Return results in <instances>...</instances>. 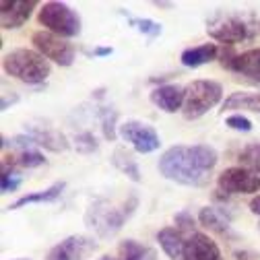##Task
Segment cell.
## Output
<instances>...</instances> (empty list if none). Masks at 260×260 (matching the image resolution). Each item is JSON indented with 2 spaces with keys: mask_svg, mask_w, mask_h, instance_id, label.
Segmentation results:
<instances>
[{
  "mask_svg": "<svg viewBox=\"0 0 260 260\" xmlns=\"http://www.w3.org/2000/svg\"><path fill=\"white\" fill-rule=\"evenodd\" d=\"M223 110H248L260 114V93L236 91L223 102Z\"/></svg>",
  "mask_w": 260,
  "mask_h": 260,
  "instance_id": "ffe728a7",
  "label": "cell"
},
{
  "mask_svg": "<svg viewBox=\"0 0 260 260\" xmlns=\"http://www.w3.org/2000/svg\"><path fill=\"white\" fill-rule=\"evenodd\" d=\"M112 164L122 172L126 174L133 182H141V170H139V164H137V159L133 157V153L126 151V149H116L114 155H112Z\"/></svg>",
  "mask_w": 260,
  "mask_h": 260,
  "instance_id": "44dd1931",
  "label": "cell"
},
{
  "mask_svg": "<svg viewBox=\"0 0 260 260\" xmlns=\"http://www.w3.org/2000/svg\"><path fill=\"white\" fill-rule=\"evenodd\" d=\"M91 250H95L93 240L85 236H71L67 240H62L60 244H56L44 260H81Z\"/></svg>",
  "mask_w": 260,
  "mask_h": 260,
  "instance_id": "30bf717a",
  "label": "cell"
},
{
  "mask_svg": "<svg viewBox=\"0 0 260 260\" xmlns=\"http://www.w3.org/2000/svg\"><path fill=\"white\" fill-rule=\"evenodd\" d=\"M114 122H116V112H110V110L104 108V112H102V124H104V137L108 141H114L116 139V126H114Z\"/></svg>",
  "mask_w": 260,
  "mask_h": 260,
  "instance_id": "4316f807",
  "label": "cell"
},
{
  "mask_svg": "<svg viewBox=\"0 0 260 260\" xmlns=\"http://www.w3.org/2000/svg\"><path fill=\"white\" fill-rule=\"evenodd\" d=\"M40 25H44L50 34L60 38H75L81 34L79 15L64 3H46L38 15Z\"/></svg>",
  "mask_w": 260,
  "mask_h": 260,
  "instance_id": "5b68a950",
  "label": "cell"
},
{
  "mask_svg": "<svg viewBox=\"0 0 260 260\" xmlns=\"http://www.w3.org/2000/svg\"><path fill=\"white\" fill-rule=\"evenodd\" d=\"M184 260H223V256L217 242H213L207 234L194 232L184 244Z\"/></svg>",
  "mask_w": 260,
  "mask_h": 260,
  "instance_id": "7c38bea8",
  "label": "cell"
},
{
  "mask_svg": "<svg viewBox=\"0 0 260 260\" xmlns=\"http://www.w3.org/2000/svg\"><path fill=\"white\" fill-rule=\"evenodd\" d=\"M207 34L213 40H217V42H221L225 46H234V44L244 42L248 38V25L238 15H223V13H219L209 23Z\"/></svg>",
  "mask_w": 260,
  "mask_h": 260,
  "instance_id": "ba28073f",
  "label": "cell"
},
{
  "mask_svg": "<svg viewBox=\"0 0 260 260\" xmlns=\"http://www.w3.org/2000/svg\"><path fill=\"white\" fill-rule=\"evenodd\" d=\"M100 260H114V258H110V256H104V258H100Z\"/></svg>",
  "mask_w": 260,
  "mask_h": 260,
  "instance_id": "836d02e7",
  "label": "cell"
},
{
  "mask_svg": "<svg viewBox=\"0 0 260 260\" xmlns=\"http://www.w3.org/2000/svg\"><path fill=\"white\" fill-rule=\"evenodd\" d=\"M75 143H77V149H79L81 153H91V151L97 149V141H95V137H93L91 133L79 135V137L75 139Z\"/></svg>",
  "mask_w": 260,
  "mask_h": 260,
  "instance_id": "f1b7e54d",
  "label": "cell"
},
{
  "mask_svg": "<svg viewBox=\"0 0 260 260\" xmlns=\"http://www.w3.org/2000/svg\"><path fill=\"white\" fill-rule=\"evenodd\" d=\"M176 225L180 227V230H184V232H192V230H194V219H192L190 213L182 211V213L176 215ZM192 234H194V232H192Z\"/></svg>",
  "mask_w": 260,
  "mask_h": 260,
  "instance_id": "f546056e",
  "label": "cell"
},
{
  "mask_svg": "<svg viewBox=\"0 0 260 260\" xmlns=\"http://www.w3.org/2000/svg\"><path fill=\"white\" fill-rule=\"evenodd\" d=\"M258 232H260V223H258Z\"/></svg>",
  "mask_w": 260,
  "mask_h": 260,
  "instance_id": "e575fe53",
  "label": "cell"
},
{
  "mask_svg": "<svg viewBox=\"0 0 260 260\" xmlns=\"http://www.w3.org/2000/svg\"><path fill=\"white\" fill-rule=\"evenodd\" d=\"M184 97H186V87H180V85H161L157 89L151 91V102L164 110L166 114H176L178 110L184 108Z\"/></svg>",
  "mask_w": 260,
  "mask_h": 260,
  "instance_id": "4fadbf2b",
  "label": "cell"
},
{
  "mask_svg": "<svg viewBox=\"0 0 260 260\" xmlns=\"http://www.w3.org/2000/svg\"><path fill=\"white\" fill-rule=\"evenodd\" d=\"M114 50L112 48H95L93 50V56H110Z\"/></svg>",
  "mask_w": 260,
  "mask_h": 260,
  "instance_id": "1f68e13d",
  "label": "cell"
},
{
  "mask_svg": "<svg viewBox=\"0 0 260 260\" xmlns=\"http://www.w3.org/2000/svg\"><path fill=\"white\" fill-rule=\"evenodd\" d=\"M5 159L11 161V166H19V168H27V170L40 168V166L46 164V157H44L42 153L34 151V149H25V151H21V153L15 155V157H5Z\"/></svg>",
  "mask_w": 260,
  "mask_h": 260,
  "instance_id": "603a6c76",
  "label": "cell"
},
{
  "mask_svg": "<svg viewBox=\"0 0 260 260\" xmlns=\"http://www.w3.org/2000/svg\"><path fill=\"white\" fill-rule=\"evenodd\" d=\"M223 100V87L211 79H199L186 85L182 114L186 120H199Z\"/></svg>",
  "mask_w": 260,
  "mask_h": 260,
  "instance_id": "277c9868",
  "label": "cell"
},
{
  "mask_svg": "<svg viewBox=\"0 0 260 260\" xmlns=\"http://www.w3.org/2000/svg\"><path fill=\"white\" fill-rule=\"evenodd\" d=\"M232 71L238 75L260 81V48H252L244 54H238V58L234 60Z\"/></svg>",
  "mask_w": 260,
  "mask_h": 260,
  "instance_id": "ac0fdd59",
  "label": "cell"
},
{
  "mask_svg": "<svg viewBox=\"0 0 260 260\" xmlns=\"http://www.w3.org/2000/svg\"><path fill=\"white\" fill-rule=\"evenodd\" d=\"M240 164L260 176V145H258V143H254V145H250V147H246V149L242 151Z\"/></svg>",
  "mask_w": 260,
  "mask_h": 260,
  "instance_id": "cb8c5ba5",
  "label": "cell"
},
{
  "mask_svg": "<svg viewBox=\"0 0 260 260\" xmlns=\"http://www.w3.org/2000/svg\"><path fill=\"white\" fill-rule=\"evenodd\" d=\"M217 184L227 194H254L260 190V176L244 166H238L223 170L217 178Z\"/></svg>",
  "mask_w": 260,
  "mask_h": 260,
  "instance_id": "9c48e42d",
  "label": "cell"
},
{
  "mask_svg": "<svg viewBox=\"0 0 260 260\" xmlns=\"http://www.w3.org/2000/svg\"><path fill=\"white\" fill-rule=\"evenodd\" d=\"M19 260H23V258H19Z\"/></svg>",
  "mask_w": 260,
  "mask_h": 260,
  "instance_id": "d590c367",
  "label": "cell"
},
{
  "mask_svg": "<svg viewBox=\"0 0 260 260\" xmlns=\"http://www.w3.org/2000/svg\"><path fill=\"white\" fill-rule=\"evenodd\" d=\"M250 211H252L254 215H260V194L250 201Z\"/></svg>",
  "mask_w": 260,
  "mask_h": 260,
  "instance_id": "4dcf8cb0",
  "label": "cell"
},
{
  "mask_svg": "<svg viewBox=\"0 0 260 260\" xmlns=\"http://www.w3.org/2000/svg\"><path fill=\"white\" fill-rule=\"evenodd\" d=\"M23 178L19 172H15L13 168H3V184H0V190H3V194H9V192H15L19 186H21Z\"/></svg>",
  "mask_w": 260,
  "mask_h": 260,
  "instance_id": "d4e9b609",
  "label": "cell"
},
{
  "mask_svg": "<svg viewBox=\"0 0 260 260\" xmlns=\"http://www.w3.org/2000/svg\"><path fill=\"white\" fill-rule=\"evenodd\" d=\"M122 260H157V252L137 240H126L118 248Z\"/></svg>",
  "mask_w": 260,
  "mask_h": 260,
  "instance_id": "7402d4cb",
  "label": "cell"
},
{
  "mask_svg": "<svg viewBox=\"0 0 260 260\" xmlns=\"http://www.w3.org/2000/svg\"><path fill=\"white\" fill-rule=\"evenodd\" d=\"M3 69L7 75L15 77L17 81H23L27 85H42L48 81L52 67L50 60L44 58L38 50L17 48L3 58Z\"/></svg>",
  "mask_w": 260,
  "mask_h": 260,
  "instance_id": "3957f363",
  "label": "cell"
},
{
  "mask_svg": "<svg viewBox=\"0 0 260 260\" xmlns=\"http://www.w3.org/2000/svg\"><path fill=\"white\" fill-rule=\"evenodd\" d=\"M199 221L201 225H205L207 230L219 234V236H225V238H234L232 234V219L227 217L221 209L217 207H203L201 213H199Z\"/></svg>",
  "mask_w": 260,
  "mask_h": 260,
  "instance_id": "5bb4252c",
  "label": "cell"
},
{
  "mask_svg": "<svg viewBox=\"0 0 260 260\" xmlns=\"http://www.w3.org/2000/svg\"><path fill=\"white\" fill-rule=\"evenodd\" d=\"M130 25H133L137 31H141V34L149 36V38L161 36V25L157 21H151V19H130Z\"/></svg>",
  "mask_w": 260,
  "mask_h": 260,
  "instance_id": "484cf974",
  "label": "cell"
},
{
  "mask_svg": "<svg viewBox=\"0 0 260 260\" xmlns=\"http://www.w3.org/2000/svg\"><path fill=\"white\" fill-rule=\"evenodd\" d=\"M29 135L36 139V143H38L40 147H46V149H50V151H54V153L64 151V149L69 147L67 139H64L60 133H56V130H52V128L31 126V128H29Z\"/></svg>",
  "mask_w": 260,
  "mask_h": 260,
  "instance_id": "d6986e66",
  "label": "cell"
},
{
  "mask_svg": "<svg viewBox=\"0 0 260 260\" xmlns=\"http://www.w3.org/2000/svg\"><path fill=\"white\" fill-rule=\"evenodd\" d=\"M36 5V0H3L0 3V25H3V29H17L25 25Z\"/></svg>",
  "mask_w": 260,
  "mask_h": 260,
  "instance_id": "8fae6325",
  "label": "cell"
},
{
  "mask_svg": "<svg viewBox=\"0 0 260 260\" xmlns=\"http://www.w3.org/2000/svg\"><path fill=\"white\" fill-rule=\"evenodd\" d=\"M64 188H67V184L64 182H56L52 184L50 188L46 190H40V192H31V194H25V197H21L19 201H15L9 209L11 211H17V209H23L27 205H40V203H56L60 197H62V192Z\"/></svg>",
  "mask_w": 260,
  "mask_h": 260,
  "instance_id": "2e32d148",
  "label": "cell"
},
{
  "mask_svg": "<svg viewBox=\"0 0 260 260\" xmlns=\"http://www.w3.org/2000/svg\"><path fill=\"white\" fill-rule=\"evenodd\" d=\"M120 137L135 147L139 153H153L161 147V139L157 135V130L145 122L139 120H126L118 126Z\"/></svg>",
  "mask_w": 260,
  "mask_h": 260,
  "instance_id": "52a82bcc",
  "label": "cell"
},
{
  "mask_svg": "<svg viewBox=\"0 0 260 260\" xmlns=\"http://www.w3.org/2000/svg\"><path fill=\"white\" fill-rule=\"evenodd\" d=\"M217 58H219V48L215 44H201V46L188 48L180 56L182 64L188 69H199V67H203V64H209Z\"/></svg>",
  "mask_w": 260,
  "mask_h": 260,
  "instance_id": "9a60e30c",
  "label": "cell"
},
{
  "mask_svg": "<svg viewBox=\"0 0 260 260\" xmlns=\"http://www.w3.org/2000/svg\"><path fill=\"white\" fill-rule=\"evenodd\" d=\"M17 100H19V97H17L15 93H13V97H11V100H9V97H5V100H3V110H7V108H9V104H15Z\"/></svg>",
  "mask_w": 260,
  "mask_h": 260,
  "instance_id": "d6a6232c",
  "label": "cell"
},
{
  "mask_svg": "<svg viewBox=\"0 0 260 260\" xmlns=\"http://www.w3.org/2000/svg\"><path fill=\"white\" fill-rule=\"evenodd\" d=\"M217 159L219 155L211 145H176L161 155L159 172L182 186H205Z\"/></svg>",
  "mask_w": 260,
  "mask_h": 260,
  "instance_id": "6da1fadb",
  "label": "cell"
},
{
  "mask_svg": "<svg viewBox=\"0 0 260 260\" xmlns=\"http://www.w3.org/2000/svg\"><path fill=\"white\" fill-rule=\"evenodd\" d=\"M31 44L36 46V50L44 58L60 64V67H71V64L75 62V48H73V44H69L67 40L60 38V36L50 34V31H36V34L31 36Z\"/></svg>",
  "mask_w": 260,
  "mask_h": 260,
  "instance_id": "8992f818",
  "label": "cell"
},
{
  "mask_svg": "<svg viewBox=\"0 0 260 260\" xmlns=\"http://www.w3.org/2000/svg\"><path fill=\"white\" fill-rule=\"evenodd\" d=\"M225 124L230 126V128H234V130H240V133H250V130H252V122L246 116H242V114L230 116V118L225 120Z\"/></svg>",
  "mask_w": 260,
  "mask_h": 260,
  "instance_id": "83f0119b",
  "label": "cell"
},
{
  "mask_svg": "<svg viewBox=\"0 0 260 260\" xmlns=\"http://www.w3.org/2000/svg\"><path fill=\"white\" fill-rule=\"evenodd\" d=\"M135 209H137V197H130L128 203H122V205L100 199L87 209L85 223L100 238H112L122 230V225L135 213Z\"/></svg>",
  "mask_w": 260,
  "mask_h": 260,
  "instance_id": "7a4b0ae2",
  "label": "cell"
},
{
  "mask_svg": "<svg viewBox=\"0 0 260 260\" xmlns=\"http://www.w3.org/2000/svg\"><path fill=\"white\" fill-rule=\"evenodd\" d=\"M157 242L172 260H184L186 240L182 238L180 230H176V227H164V230L157 232Z\"/></svg>",
  "mask_w": 260,
  "mask_h": 260,
  "instance_id": "e0dca14e",
  "label": "cell"
}]
</instances>
